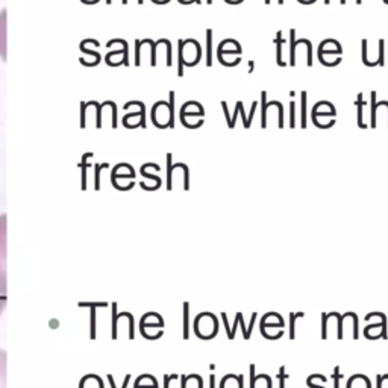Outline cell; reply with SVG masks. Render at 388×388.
<instances>
[{
  "mask_svg": "<svg viewBox=\"0 0 388 388\" xmlns=\"http://www.w3.org/2000/svg\"><path fill=\"white\" fill-rule=\"evenodd\" d=\"M202 58V48L196 40L179 41V69H177V76L184 74V65L193 67Z\"/></svg>",
  "mask_w": 388,
  "mask_h": 388,
  "instance_id": "1",
  "label": "cell"
},
{
  "mask_svg": "<svg viewBox=\"0 0 388 388\" xmlns=\"http://www.w3.org/2000/svg\"><path fill=\"white\" fill-rule=\"evenodd\" d=\"M336 116H337L336 106L331 105L329 102H318L313 106V111H311L314 125L321 129H328L331 126H334Z\"/></svg>",
  "mask_w": 388,
  "mask_h": 388,
  "instance_id": "2",
  "label": "cell"
},
{
  "mask_svg": "<svg viewBox=\"0 0 388 388\" xmlns=\"http://www.w3.org/2000/svg\"><path fill=\"white\" fill-rule=\"evenodd\" d=\"M241 46L240 43L234 40H225L220 43L218 50H217V57L220 64L226 65V67H232V65H237L241 61Z\"/></svg>",
  "mask_w": 388,
  "mask_h": 388,
  "instance_id": "3",
  "label": "cell"
},
{
  "mask_svg": "<svg viewBox=\"0 0 388 388\" xmlns=\"http://www.w3.org/2000/svg\"><path fill=\"white\" fill-rule=\"evenodd\" d=\"M343 49L340 43L336 40H325L318 46V60L326 67H334L341 62Z\"/></svg>",
  "mask_w": 388,
  "mask_h": 388,
  "instance_id": "4",
  "label": "cell"
},
{
  "mask_svg": "<svg viewBox=\"0 0 388 388\" xmlns=\"http://www.w3.org/2000/svg\"><path fill=\"white\" fill-rule=\"evenodd\" d=\"M204 116L205 111L204 106L197 102H188L182 106L181 109V120L182 125L190 128V129H196L199 126L204 125Z\"/></svg>",
  "mask_w": 388,
  "mask_h": 388,
  "instance_id": "5",
  "label": "cell"
},
{
  "mask_svg": "<svg viewBox=\"0 0 388 388\" xmlns=\"http://www.w3.org/2000/svg\"><path fill=\"white\" fill-rule=\"evenodd\" d=\"M0 296H6V216H0Z\"/></svg>",
  "mask_w": 388,
  "mask_h": 388,
  "instance_id": "6",
  "label": "cell"
},
{
  "mask_svg": "<svg viewBox=\"0 0 388 388\" xmlns=\"http://www.w3.org/2000/svg\"><path fill=\"white\" fill-rule=\"evenodd\" d=\"M194 329L197 337L209 340L216 337L217 331H218V323L217 318L211 313H202L199 314L196 321H194Z\"/></svg>",
  "mask_w": 388,
  "mask_h": 388,
  "instance_id": "7",
  "label": "cell"
},
{
  "mask_svg": "<svg viewBox=\"0 0 388 388\" xmlns=\"http://www.w3.org/2000/svg\"><path fill=\"white\" fill-rule=\"evenodd\" d=\"M370 318H376L378 320V323H373V325H369L367 328H365L364 331V336L373 340V338H379L382 337V340H387L388 338V334H387V317L384 313H370L367 314V317H365V320H370Z\"/></svg>",
  "mask_w": 388,
  "mask_h": 388,
  "instance_id": "8",
  "label": "cell"
},
{
  "mask_svg": "<svg viewBox=\"0 0 388 388\" xmlns=\"http://www.w3.org/2000/svg\"><path fill=\"white\" fill-rule=\"evenodd\" d=\"M261 326L284 328V320L278 313H267L261 318Z\"/></svg>",
  "mask_w": 388,
  "mask_h": 388,
  "instance_id": "9",
  "label": "cell"
},
{
  "mask_svg": "<svg viewBox=\"0 0 388 388\" xmlns=\"http://www.w3.org/2000/svg\"><path fill=\"white\" fill-rule=\"evenodd\" d=\"M273 43L276 44V48H278V49H276V50H278V55H276V62H278V65H281V67H287V62L282 58V49H284L285 43H287L285 38L282 37V31L276 32V38L273 40Z\"/></svg>",
  "mask_w": 388,
  "mask_h": 388,
  "instance_id": "10",
  "label": "cell"
},
{
  "mask_svg": "<svg viewBox=\"0 0 388 388\" xmlns=\"http://www.w3.org/2000/svg\"><path fill=\"white\" fill-rule=\"evenodd\" d=\"M220 388H243V375H228L226 378L221 381Z\"/></svg>",
  "mask_w": 388,
  "mask_h": 388,
  "instance_id": "11",
  "label": "cell"
},
{
  "mask_svg": "<svg viewBox=\"0 0 388 388\" xmlns=\"http://www.w3.org/2000/svg\"><path fill=\"white\" fill-rule=\"evenodd\" d=\"M365 106H367V104H365L364 102V94L362 93H360L358 96H357V111H358V116H357V123H358V126L361 128V129H367V125H365L364 123V118H362V114H364V108Z\"/></svg>",
  "mask_w": 388,
  "mask_h": 388,
  "instance_id": "12",
  "label": "cell"
},
{
  "mask_svg": "<svg viewBox=\"0 0 388 388\" xmlns=\"http://www.w3.org/2000/svg\"><path fill=\"white\" fill-rule=\"evenodd\" d=\"M348 388H372V385H370V381L365 378L364 375H355L349 381Z\"/></svg>",
  "mask_w": 388,
  "mask_h": 388,
  "instance_id": "13",
  "label": "cell"
},
{
  "mask_svg": "<svg viewBox=\"0 0 388 388\" xmlns=\"http://www.w3.org/2000/svg\"><path fill=\"white\" fill-rule=\"evenodd\" d=\"M0 388H6V352L0 349Z\"/></svg>",
  "mask_w": 388,
  "mask_h": 388,
  "instance_id": "14",
  "label": "cell"
},
{
  "mask_svg": "<svg viewBox=\"0 0 388 388\" xmlns=\"http://www.w3.org/2000/svg\"><path fill=\"white\" fill-rule=\"evenodd\" d=\"M213 65V31H206V67Z\"/></svg>",
  "mask_w": 388,
  "mask_h": 388,
  "instance_id": "15",
  "label": "cell"
},
{
  "mask_svg": "<svg viewBox=\"0 0 388 388\" xmlns=\"http://www.w3.org/2000/svg\"><path fill=\"white\" fill-rule=\"evenodd\" d=\"M376 106H378V102H376V92H372L370 94V128H376Z\"/></svg>",
  "mask_w": 388,
  "mask_h": 388,
  "instance_id": "16",
  "label": "cell"
},
{
  "mask_svg": "<svg viewBox=\"0 0 388 388\" xmlns=\"http://www.w3.org/2000/svg\"><path fill=\"white\" fill-rule=\"evenodd\" d=\"M261 111H262V123L261 128H267V109H269V104H267V93L262 92L261 93Z\"/></svg>",
  "mask_w": 388,
  "mask_h": 388,
  "instance_id": "17",
  "label": "cell"
},
{
  "mask_svg": "<svg viewBox=\"0 0 388 388\" xmlns=\"http://www.w3.org/2000/svg\"><path fill=\"white\" fill-rule=\"evenodd\" d=\"M290 65H296V31H290Z\"/></svg>",
  "mask_w": 388,
  "mask_h": 388,
  "instance_id": "18",
  "label": "cell"
},
{
  "mask_svg": "<svg viewBox=\"0 0 388 388\" xmlns=\"http://www.w3.org/2000/svg\"><path fill=\"white\" fill-rule=\"evenodd\" d=\"M188 313H190V305L185 304L184 305V338L188 340L190 337V332H188V328H190V318H188Z\"/></svg>",
  "mask_w": 388,
  "mask_h": 388,
  "instance_id": "19",
  "label": "cell"
},
{
  "mask_svg": "<svg viewBox=\"0 0 388 388\" xmlns=\"http://www.w3.org/2000/svg\"><path fill=\"white\" fill-rule=\"evenodd\" d=\"M301 96H302V102H301V126L305 129L306 128V121H308V118H306V93L305 92H302L301 93Z\"/></svg>",
  "mask_w": 388,
  "mask_h": 388,
  "instance_id": "20",
  "label": "cell"
},
{
  "mask_svg": "<svg viewBox=\"0 0 388 388\" xmlns=\"http://www.w3.org/2000/svg\"><path fill=\"white\" fill-rule=\"evenodd\" d=\"M304 317V313H292L290 314V338L294 340L296 337V318Z\"/></svg>",
  "mask_w": 388,
  "mask_h": 388,
  "instance_id": "21",
  "label": "cell"
},
{
  "mask_svg": "<svg viewBox=\"0 0 388 388\" xmlns=\"http://www.w3.org/2000/svg\"><path fill=\"white\" fill-rule=\"evenodd\" d=\"M235 317L238 318V325H240V326H241V329H243V337H245L246 340H249V338H250V332H249V331H248V328H246L245 317H243V313H238Z\"/></svg>",
  "mask_w": 388,
  "mask_h": 388,
  "instance_id": "22",
  "label": "cell"
},
{
  "mask_svg": "<svg viewBox=\"0 0 388 388\" xmlns=\"http://www.w3.org/2000/svg\"><path fill=\"white\" fill-rule=\"evenodd\" d=\"M237 106H238V109H240V116H241V118H243V126H245L246 129H249L250 125H249V121H248V117H246L245 106H243V102H237Z\"/></svg>",
  "mask_w": 388,
  "mask_h": 388,
  "instance_id": "23",
  "label": "cell"
},
{
  "mask_svg": "<svg viewBox=\"0 0 388 388\" xmlns=\"http://www.w3.org/2000/svg\"><path fill=\"white\" fill-rule=\"evenodd\" d=\"M290 128H296V102H290Z\"/></svg>",
  "mask_w": 388,
  "mask_h": 388,
  "instance_id": "24",
  "label": "cell"
},
{
  "mask_svg": "<svg viewBox=\"0 0 388 388\" xmlns=\"http://www.w3.org/2000/svg\"><path fill=\"white\" fill-rule=\"evenodd\" d=\"M332 379H334V387L340 388V381L343 379V375L340 373V365L334 369V373H332Z\"/></svg>",
  "mask_w": 388,
  "mask_h": 388,
  "instance_id": "25",
  "label": "cell"
},
{
  "mask_svg": "<svg viewBox=\"0 0 388 388\" xmlns=\"http://www.w3.org/2000/svg\"><path fill=\"white\" fill-rule=\"evenodd\" d=\"M278 378H279V388H285V381L288 379V375L285 373V367H281V369H279Z\"/></svg>",
  "mask_w": 388,
  "mask_h": 388,
  "instance_id": "26",
  "label": "cell"
},
{
  "mask_svg": "<svg viewBox=\"0 0 388 388\" xmlns=\"http://www.w3.org/2000/svg\"><path fill=\"white\" fill-rule=\"evenodd\" d=\"M250 388H257V375H255V364L250 365Z\"/></svg>",
  "mask_w": 388,
  "mask_h": 388,
  "instance_id": "27",
  "label": "cell"
},
{
  "mask_svg": "<svg viewBox=\"0 0 388 388\" xmlns=\"http://www.w3.org/2000/svg\"><path fill=\"white\" fill-rule=\"evenodd\" d=\"M388 379V375H378L376 376V388H382V382Z\"/></svg>",
  "mask_w": 388,
  "mask_h": 388,
  "instance_id": "28",
  "label": "cell"
},
{
  "mask_svg": "<svg viewBox=\"0 0 388 388\" xmlns=\"http://www.w3.org/2000/svg\"><path fill=\"white\" fill-rule=\"evenodd\" d=\"M5 306H6V296H0V316H2Z\"/></svg>",
  "mask_w": 388,
  "mask_h": 388,
  "instance_id": "29",
  "label": "cell"
},
{
  "mask_svg": "<svg viewBox=\"0 0 388 388\" xmlns=\"http://www.w3.org/2000/svg\"><path fill=\"white\" fill-rule=\"evenodd\" d=\"M253 70H255V61H249L248 62V72H249V74H252Z\"/></svg>",
  "mask_w": 388,
  "mask_h": 388,
  "instance_id": "30",
  "label": "cell"
},
{
  "mask_svg": "<svg viewBox=\"0 0 388 388\" xmlns=\"http://www.w3.org/2000/svg\"><path fill=\"white\" fill-rule=\"evenodd\" d=\"M209 388H216V376H209Z\"/></svg>",
  "mask_w": 388,
  "mask_h": 388,
  "instance_id": "31",
  "label": "cell"
},
{
  "mask_svg": "<svg viewBox=\"0 0 388 388\" xmlns=\"http://www.w3.org/2000/svg\"><path fill=\"white\" fill-rule=\"evenodd\" d=\"M297 2H301L304 5H311V4L316 2V0H297Z\"/></svg>",
  "mask_w": 388,
  "mask_h": 388,
  "instance_id": "32",
  "label": "cell"
},
{
  "mask_svg": "<svg viewBox=\"0 0 388 388\" xmlns=\"http://www.w3.org/2000/svg\"><path fill=\"white\" fill-rule=\"evenodd\" d=\"M264 2H265V4H267V5H269V4L272 2V0H264Z\"/></svg>",
  "mask_w": 388,
  "mask_h": 388,
  "instance_id": "33",
  "label": "cell"
},
{
  "mask_svg": "<svg viewBox=\"0 0 388 388\" xmlns=\"http://www.w3.org/2000/svg\"><path fill=\"white\" fill-rule=\"evenodd\" d=\"M325 4H326V5H329V4H331V0H325Z\"/></svg>",
  "mask_w": 388,
  "mask_h": 388,
  "instance_id": "34",
  "label": "cell"
},
{
  "mask_svg": "<svg viewBox=\"0 0 388 388\" xmlns=\"http://www.w3.org/2000/svg\"><path fill=\"white\" fill-rule=\"evenodd\" d=\"M206 2H208L209 5H211V4H213V0H206Z\"/></svg>",
  "mask_w": 388,
  "mask_h": 388,
  "instance_id": "35",
  "label": "cell"
},
{
  "mask_svg": "<svg viewBox=\"0 0 388 388\" xmlns=\"http://www.w3.org/2000/svg\"><path fill=\"white\" fill-rule=\"evenodd\" d=\"M278 2H279V5H282V4H284V0H278Z\"/></svg>",
  "mask_w": 388,
  "mask_h": 388,
  "instance_id": "36",
  "label": "cell"
},
{
  "mask_svg": "<svg viewBox=\"0 0 388 388\" xmlns=\"http://www.w3.org/2000/svg\"><path fill=\"white\" fill-rule=\"evenodd\" d=\"M384 4H387V5H388V0H384Z\"/></svg>",
  "mask_w": 388,
  "mask_h": 388,
  "instance_id": "37",
  "label": "cell"
}]
</instances>
